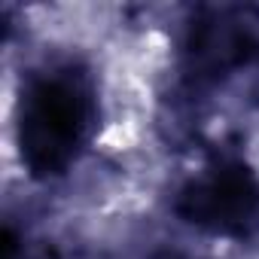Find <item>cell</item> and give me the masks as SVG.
<instances>
[{
	"instance_id": "obj_1",
	"label": "cell",
	"mask_w": 259,
	"mask_h": 259,
	"mask_svg": "<svg viewBox=\"0 0 259 259\" xmlns=\"http://www.w3.org/2000/svg\"><path fill=\"white\" fill-rule=\"evenodd\" d=\"M98 125V101L85 73L73 67L46 70L28 79L19 98L16 141L22 165L34 180L67 174Z\"/></svg>"
},
{
	"instance_id": "obj_3",
	"label": "cell",
	"mask_w": 259,
	"mask_h": 259,
	"mask_svg": "<svg viewBox=\"0 0 259 259\" xmlns=\"http://www.w3.org/2000/svg\"><path fill=\"white\" fill-rule=\"evenodd\" d=\"M16 256V235H13V229H7L4 232V259H13Z\"/></svg>"
},
{
	"instance_id": "obj_2",
	"label": "cell",
	"mask_w": 259,
	"mask_h": 259,
	"mask_svg": "<svg viewBox=\"0 0 259 259\" xmlns=\"http://www.w3.org/2000/svg\"><path fill=\"white\" fill-rule=\"evenodd\" d=\"M174 213L213 238L250 241L259 235V174L244 159H217L180 186Z\"/></svg>"
}]
</instances>
